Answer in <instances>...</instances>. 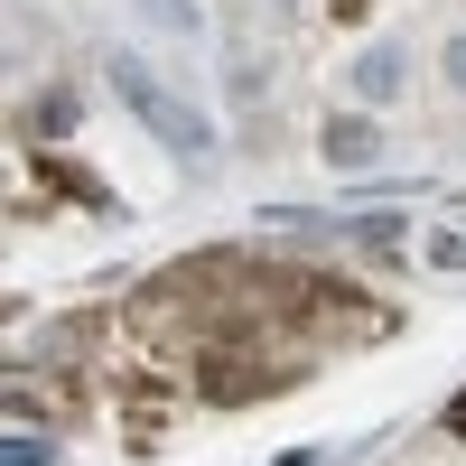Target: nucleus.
Listing matches in <instances>:
<instances>
[{"label":"nucleus","mask_w":466,"mask_h":466,"mask_svg":"<svg viewBox=\"0 0 466 466\" xmlns=\"http://www.w3.org/2000/svg\"><path fill=\"white\" fill-rule=\"evenodd\" d=\"M327 149H336V159H373V131H364V122H336Z\"/></svg>","instance_id":"f257e3e1"},{"label":"nucleus","mask_w":466,"mask_h":466,"mask_svg":"<svg viewBox=\"0 0 466 466\" xmlns=\"http://www.w3.org/2000/svg\"><path fill=\"white\" fill-rule=\"evenodd\" d=\"M430 252H439V270H466V233H439Z\"/></svg>","instance_id":"f03ea898"},{"label":"nucleus","mask_w":466,"mask_h":466,"mask_svg":"<svg viewBox=\"0 0 466 466\" xmlns=\"http://www.w3.org/2000/svg\"><path fill=\"white\" fill-rule=\"evenodd\" d=\"M448 430H457V439H466V392H457V410H448Z\"/></svg>","instance_id":"7ed1b4c3"}]
</instances>
